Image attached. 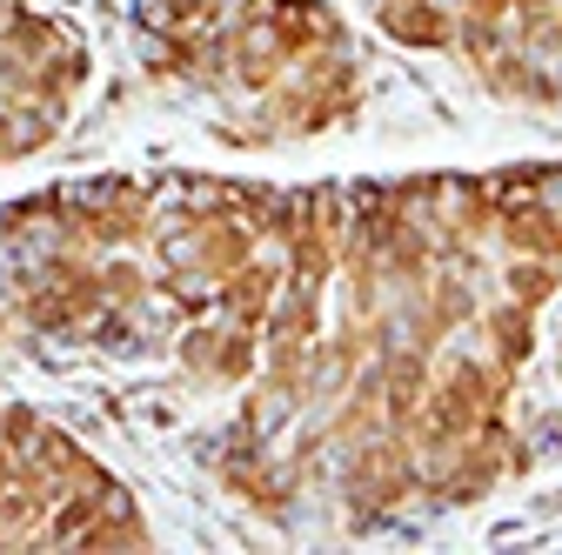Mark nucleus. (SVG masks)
<instances>
[{
  "label": "nucleus",
  "instance_id": "7ed1b4c3",
  "mask_svg": "<svg viewBox=\"0 0 562 555\" xmlns=\"http://www.w3.org/2000/svg\"><path fill=\"white\" fill-rule=\"evenodd\" d=\"M0 548H148V522L75 435L0 408Z\"/></svg>",
  "mask_w": 562,
  "mask_h": 555
},
{
  "label": "nucleus",
  "instance_id": "f03ea898",
  "mask_svg": "<svg viewBox=\"0 0 562 555\" xmlns=\"http://www.w3.org/2000/svg\"><path fill=\"white\" fill-rule=\"evenodd\" d=\"M148 67L215 107L228 141H302L362 101L356 41L322 0H161Z\"/></svg>",
  "mask_w": 562,
  "mask_h": 555
},
{
  "label": "nucleus",
  "instance_id": "f257e3e1",
  "mask_svg": "<svg viewBox=\"0 0 562 555\" xmlns=\"http://www.w3.org/2000/svg\"><path fill=\"white\" fill-rule=\"evenodd\" d=\"M562 282V174L281 188L228 482L268 516L449 509L509 462V388Z\"/></svg>",
  "mask_w": 562,
  "mask_h": 555
},
{
  "label": "nucleus",
  "instance_id": "39448f33",
  "mask_svg": "<svg viewBox=\"0 0 562 555\" xmlns=\"http://www.w3.org/2000/svg\"><path fill=\"white\" fill-rule=\"evenodd\" d=\"M88 88V41L60 14L0 0V161L47 148Z\"/></svg>",
  "mask_w": 562,
  "mask_h": 555
},
{
  "label": "nucleus",
  "instance_id": "20e7f679",
  "mask_svg": "<svg viewBox=\"0 0 562 555\" xmlns=\"http://www.w3.org/2000/svg\"><path fill=\"white\" fill-rule=\"evenodd\" d=\"M382 34L456 54L509 101L562 107V0H362Z\"/></svg>",
  "mask_w": 562,
  "mask_h": 555
}]
</instances>
